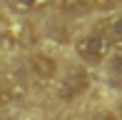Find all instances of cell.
<instances>
[{"mask_svg": "<svg viewBox=\"0 0 122 120\" xmlns=\"http://www.w3.org/2000/svg\"><path fill=\"white\" fill-rule=\"evenodd\" d=\"M110 40L105 33H90V35H82L75 43V53L82 63L87 65H100L105 58L110 55Z\"/></svg>", "mask_w": 122, "mask_h": 120, "instance_id": "obj_1", "label": "cell"}, {"mask_svg": "<svg viewBox=\"0 0 122 120\" xmlns=\"http://www.w3.org/2000/svg\"><path fill=\"white\" fill-rule=\"evenodd\" d=\"M90 88V78H87L85 70H70L57 85V95L60 100H75L77 95H82Z\"/></svg>", "mask_w": 122, "mask_h": 120, "instance_id": "obj_2", "label": "cell"}, {"mask_svg": "<svg viewBox=\"0 0 122 120\" xmlns=\"http://www.w3.org/2000/svg\"><path fill=\"white\" fill-rule=\"evenodd\" d=\"M30 65H32V70H35L40 78H55V73H57V63H55L50 55H32V60H30Z\"/></svg>", "mask_w": 122, "mask_h": 120, "instance_id": "obj_3", "label": "cell"}, {"mask_svg": "<svg viewBox=\"0 0 122 120\" xmlns=\"http://www.w3.org/2000/svg\"><path fill=\"white\" fill-rule=\"evenodd\" d=\"M55 5H57L62 13H70V15L82 13V10L90 8V3H87V0H55Z\"/></svg>", "mask_w": 122, "mask_h": 120, "instance_id": "obj_4", "label": "cell"}, {"mask_svg": "<svg viewBox=\"0 0 122 120\" xmlns=\"http://www.w3.org/2000/svg\"><path fill=\"white\" fill-rule=\"evenodd\" d=\"M107 40H110V45L112 43H117V45H122V15H117V18H112L107 23Z\"/></svg>", "mask_w": 122, "mask_h": 120, "instance_id": "obj_5", "label": "cell"}, {"mask_svg": "<svg viewBox=\"0 0 122 120\" xmlns=\"http://www.w3.org/2000/svg\"><path fill=\"white\" fill-rule=\"evenodd\" d=\"M23 88H18V85H3L0 88V105H8V103H13V100H18V98H23Z\"/></svg>", "mask_w": 122, "mask_h": 120, "instance_id": "obj_6", "label": "cell"}, {"mask_svg": "<svg viewBox=\"0 0 122 120\" xmlns=\"http://www.w3.org/2000/svg\"><path fill=\"white\" fill-rule=\"evenodd\" d=\"M13 5L20 10H35V8H42L45 0H13Z\"/></svg>", "mask_w": 122, "mask_h": 120, "instance_id": "obj_7", "label": "cell"}, {"mask_svg": "<svg viewBox=\"0 0 122 120\" xmlns=\"http://www.w3.org/2000/svg\"><path fill=\"white\" fill-rule=\"evenodd\" d=\"M87 3L95 10H112L115 5H117V0H87Z\"/></svg>", "mask_w": 122, "mask_h": 120, "instance_id": "obj_8", "label": "cell"}, {"mask_svg": "<svg viewBox=\"0 0 122 120\" xmlns=\"http://www.w3.org/2000/svg\"><path fill=\"white\" fill-rule=\"evenodd\" d=\"M90 120H120V118H117V113H112V110H100Z\"/></svg>", "mask_w": 122, "mask_h": 120, "instance_id": "obj_9", "label": "cell"}]
</instances>
